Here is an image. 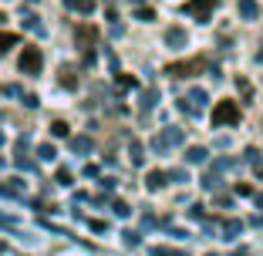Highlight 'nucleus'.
Masks as SVG:
<instances>
[{"label":"nucleus","mask_w":263,"mask_h":256,"mask_svg":"<svg viewBox=\"0 0 263 256\" xmlns=\"http://www.w3.org/2000/svg\"><path fill=\"white\" fill-rule=\"evenodd\" d=\"M209 68V57L199 54V57H189V61H172L165 64V74L169 78H193V74H199V71Z\"/></svg>","instance_id":"f257e3e1"},{"label":"nucleus","mask_w":263,"mask_h":256,"mask_svg":"<svg viewBox=\"0 0 263 256\" xmlns=\"http://www.w3.org/2000/svg\"><path fill=\"white\" fill-rule=\"evenodd\" d=\"M17 68H21V74H41V68H44V54H41V47L34 44H24L21 51V61H17Z\"/></svg>","instance_id":"f03ea898"},{"label":"nucleus","mask_w":263,"mask_h":256,"mask_svg":"<svg viewBox=\"0 0 263 256\" xmlns=\"http://www.w3.org/2000/svg\"><path fill=\"white\" fill-rule=\"evenodd\" d=\"M216 7H219V0H186V4H182V14L199 21V24H206Z\"/></svg>","instance_id":"7ed1b4c3"},{"label":"nucleus","mask_w":263,"mask_h":256,"mask_svg":"<svg viewBox=\"0 0 263 256\" xmlns=\"http://www.w3.org/2000/svg\"><path fill=\"white\" fill-rule=\"evenodd\" d=\"M213 125H240V105L236 101H216V108H213Z\"/></svg>","instance_id":"20e7f679"},{"label":"nucleus","mask_w":263,"mask_h":256,"mask_svg":"<svg viewBox=\"0 0 263 256\" xmlns=\"http://www.w3.org/2000/svg\"><path fill=\"white\" fill-rule=\"evenodd\" d=\"M74 44L81 47V51H95V47H98V27H95V24H81V27H78L74 31Z\"/></svg>","instance_id":"39448f33"},{"label":"nucleus","mask_w":263,"mask_h":256,"mask_svg":"<svg viewBox=\"0 0 263 256\" xmlns=\"http://www.w3.org/2000/svg\"><path fill=\"white\" fill-rule=\"evenodd\" d=\"M182 142V128H165L162 135H155V152H165V148H172V145H179Z\"/></svg>","instance_id":"423d86ee"},{"label":"nucleus","mask_w":263,"mask_h":256,"mask_svg":"<svg viewBox=\"0 0 263 256\" xmlns=\"http://www.w3.org/2000/svg\"><path fill=\"white\" fill-rule=\"evenodd\" d=\"M186 31H182V27H169V31H165V44L169 47H186Z\"/></svg>","instance_id":"0eeeda50"},{"label":"nucleus","mask_w":263,"mask_h":256,"mask_svg":"<svg viewBox=\"0 0 263 256\" xmlns=\"http://www.w3.org/2000/svg\"><path fill=\"white\" fill-rule=\"evenodd\" d=\"M236 10H240V17H243V21H256V14H260L256 0H240V4H236Z\"/></svg>","instance_id":"6e6552de"},{"label":"nucleus","mask_w":263,"mask_h":256,"mask_svg":"<svg viewBox=\"0 0 263 256\" xmlns=\"http://www.w3.org/2000/svg\"><path fill=\"white\" fill-rule=\"evenodd\" d=\"M165 179H169V172H159V169H155V172H148V175H145V186L155 192V189L165 186Z\"/></svg>","instance_id":"1a4fd4ad"},{"label":"nucleus","mask_w":263,"mask_h":256,"mask_svg":"<svg viewBox=\"0 0 263 256\" xmlns=\"http://www.w3.org/2000/svg\"><path fill=\"white\" fill-rule=\"evenodd\" d=\"M68 10H78V14H91L95 10V0H64Z\"/></svg>","instance_id":"9d476101"},{"label":"nucleus","mask_w":263,"mask_h":256,"mask_svg":"<svg viewBox=\"0 0 263 256\" xmlns=\"http://www.w3.org/2000/svg\"><path fill=\"white\" fill-rule=\"evenodd\" d=\"M17 44V34H10V31H0V54H7L10 47Z\"/></svg>","instance_id":"9b49d317"},{"label":"nucleus","mask_w":263,"mask_h":256,"mask_svg":"<svg viewBox=\"0 0 263 256\" xmlns=\"http://www.w3.org/2000/svg\"><path fill=\"white\" fill-rule=\"evenodd\" d=\"M189 101H193L196 111H202V105H206V91H202V88H193V91H189Z\"/></svg>","instance_id":"f8f14e48"},{"label":"nucleus","mask_w":263,"mask_h":256,"mask_svg":"<svg viewBox=\"0 0 263 256\" xmlns=\"http://www.w3.org/2000/svg\"><path fill=\"white\" fill-rule=\"evenodd\" d=\"M61 85H64V88H78V78H74V68H68V64H64V68H61Z\"/></svg>","instance_id":"ddd939ff"},{"label":"nucleus","mask_w":263,"mask_h":256,"mask_svg":"<svg viewBox=\"0 0 263 256\" xmlns=\"http://www.w3.org/2000/svg\"><path fill=\"white\" fill-rule=\"evenodd\" d=\"M186 159H189V162H193V165L206 162V148H199V145H196V148H189V152H186Z\"/></svg>","instance_id":"4468645a"},{"label":"nucleus","mask_w":263,"mask_h":256,"mask_svg":"<svg viewBox=\"0 0 263 256\" xmlns=\"http://www.w3.org/2000/svg\"><path fill=\"white\" fill-rule=\"evenodd\" d=\"M71 148H74V152H91V139H88V135H81V139H71Z\"/></svg>","instance_id":"2eb2a0df"},{"label":"nucleus","mask_w":263,"mask_h":256,"mask_svg":"<svg viewBox=\"0 0 263 256\" xmlns=\"http://www.w3.org/2000/svg\"><path fill=\"white\" fill-rule=\"evenodd\" d=\"M51 135H54V139H64V135H68V122H61V118L51 122Z\"/></svg>","instance_id":"dca6fc26"},{"label":"nucleus","mask_w":263,"mask_h":256,"mask_svg":"<svg viewBox=\"0 0 263 256\" xmlns=\"http://www.w3.org/2000/svg\"><path fill=\"white\" fill-rule=\"evenodd\" d=\"M155 101H159V91H155V88H148V91L145 94H142V108H152V105H155Z\"/></svg>","instance_id":"f3484780"},{"label":"nucleus","mask_w":263,"mask_h":256,"mask_svg":"<svg viewBox=\"0 0 263 256\" xmlns=\"http://www.w3.org/2000/svg\"><path fill=\"white\" fill-rule=\"evenodd\" d=\"M128 152H132V165H142V159H145V155H142V145H139V142H132Z\"/></svg>","instance_id":"a211bd4d"},{"label":"nucleus","mask_w":263,"mask_h":256,"mask_svg":"<svg viewBox=\"0 0 263 256\" xmlns=\"http://www.w3.org/2000/svg\"><path fill=\"white\" fill-rule=\"evenodd\" d=\"M139 85V81L132 78V74H118V88H122V91H128V88H135Z\"/></svg>","instance_id":"6ab92c4d"},{"label":"nucleus","mask_w":263,"mask_h":256,"mask_svg":"<svg viewBox=\"0 0 263 256\" xmlns=\"http://www.w3.org/2000/svg\"><path fill=\"white\" fill-rule=\"evenodd\" d=\"M135 21H155V10L152 7H139L135 10Z\"/></svg>","instance_id":"aec40b11"},{"label":"nucleus","mask_w":263,"mask_h":256,"mask_svg":"<svg viewBox=\"0 0 263 256\" xmlns=\"http://www.w3.org/2000/svg\"><path fill=\"white\" fill-rule=\"evenodd\" d=\"M54 155H58L54 145H41V148H37V159H44V162H47V159H54Z\"/></svg>","instance_id":"412c9836"},{"label":"nucleus","mask_w":263,"mask_h":256,"mask_svg":"<svg viewBox=\"0 0 263 256\" xmlns=\"http://www.w3.org/2000/svg\"><path fill=\"white\" fill-rule=\"evenodd\" d=\"M58 182H61V186H71V172L61 169V172H58Z\"/></svg>","instance_id":"4be33fe9"},{"label":"nucleus","mask_w":263,"mask_h":256,"mask_svg":"<svg viewBox=\"0 0 263 256\" xmlns=\"http://www.w3.org/2000/svg\"><path fill=\"white\" fill-rule=\"evenodd\" d=\"M24 105H27V108H37L41 101H37V94H24Z\"/></svg>","instance_id":"5701e85b"},{"label":"nucleus","mask_w":263,"mask_h":256,"mask_svg":"<svg viewBox=\"0 0 263 256\" xmlns=\"http://www.w3.org/2000/svg\"><path fill=\"white\" fill-rule=\"evenodd\" d=\"M256 202H260V206H263V192H260V195H256Z\"/></svg>","instance_id":"b1692460"},{"label":"nucleus","mask_w":263,"mask_h":256,"mask_svg":"<svg viewBox=\"0 0 263 256\" xmlns=\"http://www.w3.org/2000/svg\"><path fill=\"white\" fill-rule=\"evenodd\" d=\"M256 61H260V64H263V51H260V54H256Z\"/></svg>","instance_id":"393cba45"},{"label":"nucleus","mask_w":263,"mask_h":256,"mask_svg":"<svg viewBox=\"0 0 263 256\" xmlns=\"http://www.w3.org/2000/svg\"><path fill=\"white\" fill-rule=\"evenodd\" d=\"M4 142H7V139H4V132H0V145H4Z\"/></svg>","instance_id":"a878e982"},{"label":"nucleus","mask_w":263,"mask_h":256,"mask_svg":"<svg viewBox=\"0 0 263 256\" xmlns=\"http://www.w3.org/2000/svg\"><path fill=\"white\" fill-rule=\"evenodd\" d=\"M128 4H142V0H128Z\"/></svg>","instance_id":"bb28decb"}]
</instances>
